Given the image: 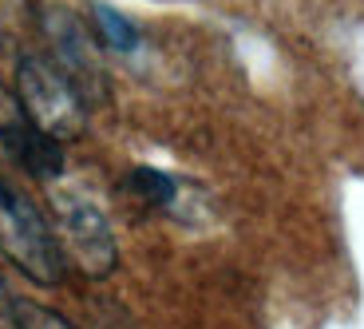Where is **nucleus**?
<instances>
[{
	"instance_id": "f257e3e1",
	"label": "nucleus",
	"mask_w": 364,
	"mask_h": 329,
	"mask_svg": "<svg viewBox=\"0 0 364 329\" xmlns=\"http://www.w3.org/2000/svg\"><path fill=\"white\" fill-rule=\"evenodd\" d=\"M0 250L36 286H55L68 270L64 246L52 222L40 214V207L24 191L9 183H0Z\"/></svg>"
},
{
	"instance_id": "f03ea898",
	"label": "nucleus",
	"mask_w": 364,
	"mask_h": 329,
	"mask_svg": "<svg viewBox=\"0 0 364 329\" xmlns=\"http://www.w3.org/2000/svg\"><path fill=\"white\" fill-rule=\"evenodd\" d=\"M16 92L24 100V111L32 115L40 131H48L60 143H72L87 131V95L80 83L55 64L52 56H20L16 64Z\"/></svg>"
},
{
	"instance_id": "7ed1b4c3",
	"label": "nucleus",
	"mask_w": 364,
	"mask_h": 329,
	"mask_svg": "<svg viewBox=\"0 0 364 329\" xmlns=\"http://www.w3.org/2000/svg\"><path fill=\"white\" fill-rule=\"evenodd\" d=\"M55 238L64 246V258L91 282H103V278L115 274L119 266L115 234H111L103 211L91 207L87 199H75V194L55 199Z\"/></svg>"
},
{
	"instance_id": "20e7f679",
	"label": "nucleus",
	"mask_w": 364,
	"mask_h": 329,
	"mask_svg": "<svg viewBox=\"0 0 364 329\" xmlns=\"http://www.w3.org/2000/svg\"><path fill=\"white\" fill-rule=\"evenodd\" d=\"M0 159L36 179H55L64 171V143L32 123L20 92L9 83H0Z\"/></svg>"
},
{
	"instance_id": "39448f33",
	"label": "nucleus",
	"mask_w": 364,
	"mask_h": 329,
	"mask_svg": "<svg viewBox=\"0 0 364 329\" xmlns=\"http://www.w3.org/2000/svg\"><path fill=\"white\" fill-rule=\"evenodd\" d=\"M40 20H44V36L52 44V60L80 83L87 103L95 100V92L103 95L107 80H103V68H100V48L91 44L87 28L68 9H40Z\"/></svg>"
},
{
	"instance_id": "423d86ee",
	"label": "nucleus",
	"mask_w": 364,
	"mask_h": 329,
	"mask_svg": "<svg viewBox=\"0 0 364 329\" xmlns=\"http://www.w3.org/2000/svg\"><path fill=\"white\" fill-rule=\"evenodd\" d=\"M91 28L100 36L103 48H115V52H131L139 44V28L131 24L123 12L107 9V4H91Z\"/></svg>"
},
{
	"instance_id": "0eeeda50",
	"label": "nucleus",
	"mask_w": 364,
	"mask_h": 329,
	"mask_svg": "<svg viewBox=\"0 0 364 329\" xmlns=\"http://www.w3.org/2000/svg\"><path fill=\"white\" fill-rule=\"evenodd\" d=\"M127 191L135 194L143 207L159 211V207H171V202H174L178 183H174L166 171H155V167H135V171L127 174Z\"/></svg>"
},
{
	"instance_id": "6e6552de",
	"label": "nucleus",
	"mask_w": 364,
	"mask_h": 329,
	"mask_svg": "<svg viewBox=\"0 0 364 329\" xmlns=\"http://www.w3.org/2000/svg\"><path fill=\"white\" fill-rule=\"evenodd\" d=\"M12 329H75L64 313H55L52 306L28 302V298H12Z\"/></svg>"
},
{
	"instance_id": "1a4fd4ad",
	"label": "nucleus",
	"mask_w": 364,
	"mask_h": 329,
	"mask_svg": "<svg viewBox=\"0 0 364 329\" xmlns=\"http://www.w3.org/2000/svg\"><path fill=\"white\" fill-rule=\"evenodd\" d=\"M0 318H4V321L12 325V293L4 290V282H0Z\"/></svg>"
}]
</instances>
